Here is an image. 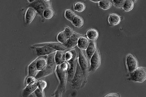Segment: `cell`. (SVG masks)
I'll use <instances>...</instances> for the list:
<instances>
[{"mask_svg":"<svg viewBox=\"0 0 146 97\" xmlns=\"http://www.w3.org/2000/svg\"><path fill=\"white\" fill-rule=\"evenodd\" d=\"M125 0H113V3L118 7H122Z\"/></svg>","mask_w":146,"mask_h":97,"instance_id":"f546056e","label":"cell"},{"mask_svg":"<svg viewBox=\"0 0 146 97\" xmlns=\"http://www.w3.org/2000/svg\"><path fill=\"white\" fill-rule=\"evenodd\" d=\"M68 39V38L66 36L64 31L60 32L58 34L57 37L58 41L59 42V43L62 44H63L65 43Z\"/></svg>","mask_w":146,"mask_h":97,"instance_id":"484cf974","label":"cell"},{"mask_svg":"<svg viewBox=\"0 0 146 97\" xmlns=\"http://www.w3.org/2000/svg\"><path fill=\"white\" fill-rule=\"evenodd\" d=\"M72 22L74 26L77 28L82 27L84 24V21L83 18L79 16H76Z\"/></svg>","mask_w":146,"mask_h":97,"instance_id":"7402d4cb","label":"cell"},{"mask_svg":"<svg viewBox=\"0 0 146 97\" xmlns=\"http://www.w3.org/2000/svg\"><path fill=\"white\" fill-rule=\"evenodd\" d=\"M79 61L80 66L84 75H86L88 67V63L87 59L81 50L79 51Z\"/></svg>","mask_w":146,"mask_h":97,"instance_id":"7c38bea8","label":"cell"},{"mask_svg":"<svg viewBox=\"0 0 146 97\" xmlns=\"http://www.w3.org/2000/svg\"><path fill=\"white\" fill-rule=\"evenodd\" d=\"M54 15L53 10L50 8H48L44 11L43 16L46 19H50L53 17Z\"/></svg>","mask_w":146,"mask_h":97,"instance_id":"d4e9b609","label":"cell"},{"mask_svg":"<svg viewBox=\"0 0 146 97\" xmlns=\"http://www.w3.org/2000/svg\"><path fill=\"white\" fill-rule=\"evenodd\" d=\"M38 57L34 60L28 66V76H33L36 77L39 71L36 68V62Z\"/></svg>","mask_w":146,"mask_h":97,"instance_id":"2e32d148","label":"cell"},{"mask_svg":"<svg viewBox=\"0 0 146 97\" xmlns=\"http://www.w3.org/2000/svg\"><path fill=\"white\" fill-rule=\"evenodd\" d=\"M126 62L128 71L129 72H133L138 67V63L137 59L131 54L127 55Z\"/></svg>","mask_w":146,"mask_h":97,"instance_id":"8992f818","label":"cell"},{"mask_svg":"<svg viewBox=\"0 0 146 97\" xmlns=\"http://www.w3.org/2000/svg\"><path fill=\"white\" fill-rule=\"evenodd\" d=\"M30 7L33 8L36 11L43 16L44 10L48 8H50L49 4L48 2H45L43 0H36L30 5Z\"/></svg>","mask_w":146,"mask_h":97,"instance_id":"5b68a950","label":"cell"},{"mask_svg":"<svg viewBox=\"0 0 146 97\" xmlns=\"http://www.w3.org/2000/svg\"><path fill=\"white\" fill-rule=\"evenodd\" d=\"M121 21V17L116 13H113L110 15L108 21L111 25L116 26L120 24Z\"/></svg>","mask_w":146,"mask_h":97,"instance_id":"e0dca14e","label":"cell"},{"mask_svg":"<svg viewBox=\"0 0 146 97\" xmlns=\"http://www.w3.org/2000/svg\"><path fill=\"white\" fill-rule=\"evenodd\" d=\"M84 1H88V0H84Z\"/></svg>","mask_w":146,"mask_h":97,"instance_id":"74e56055","label":"cell"},{"mask_svg":"<svg viewBox=\"0 0 146 97\" xmlns=\"http://www.w3.org/2000/svg\"><path fill=\"white\" fill-rule=\"evenodd\" d=\"M132 81L139 83H142L146 80V68L141 67L137 68L131 74Z\"/></svg>","mask_w":146,"mask_h":97,"instance_id":"3957f363","label":"cell"},{"mask_svg":"<svg viewBox=\"0 0 146 97\" xmlns=\"http://www.w3.org/2000/svg\"><path fill=\"white\" fill-rule=\"evenodd\" d=\"M99 33L97 30L91 29L89 30L86 33V36L88 38L91 40L95 41L98 38Z\"/></svg>","mask_w":146,"mask_h":97,"instance_id":"ffe728a7","label":"cell"},{"mask_svg":"<svg viewBox=\"0 0 146 97\" xmlns=\"http://www.w3.org/2000/svg\"><path fill=\"white\" fill-rule=\"evenodd\" d=\"M55 53L56 52L48 55L47 58L48 64L46 67L43 71H38L35 77L36 79L48 76L53 73L56 65L55 60Z\"/></svg>","mask_w":146,"mask_h":97,"instance_id":"7a4b0ae2","label":"cell"},{"mask_svg":"<svg viewBox=\"0 0 146 97\" xmlns=\"http://www.w3.org/2000/svg\"><path fill=\"white\" fill-rule=\"evenodd\" d=\"M36 1V0H28V2L30 3H32L35 2Z\"/></svg>","mask_w":146,"mask_h":97,"instance_id":"e575fe53","label":"cell"},{"mask_svg":"<svg viewBox=\"0 0 146 97\" xmlns=\"http://www.w3.org/2000/svg\"><path fill=\"white\" fill-rule=\"evenodd\" d=\"M96 48V43L94 41H90L88 46L86 49V53L89 58L91 59L92 56L95 52Z\"/></svg>","mask_w":146,"mask_h":97,"instance_id":"d6986e66","label":"cell"},{"mask_svg":"<svg viewBox=\"0 0 146 97\" xmlns=\"http://www.w3.org/2000/svg\"><path fill=\"white\" fill-rule=\"evenodd\" d=\"M34 94L36 97H44V90L41 89L38 87L35 90Z\"/></svg>","mask_w":146,"mask_h":97,"instance_id":"f1b7e54d","label":"cell"},{"mask_svg":"<svg viewBox=\"0 0 146 97\" xmlns=\"http://www.w3.org/2000/svg\"><path fill=\"white\" fill-rule=\"evenodd\" d=\"M86 8V5L83 2H78L74 5V10L78 13H81L84 11Z\"/></svg>","mask_w":146,"mask_h":97,"instance_id":"cb8c5ba5","label":"cell"},{"mask_svg":"<svg viewBox=\"0 0 146 97\" xmlns=\"http://www.w3.org/2000/svg\"><path fill=\"white\" fill-rule=\"evenodd\" d=\"M55 60L56 65H59L65 62V53L64 52L57 51L55 54Z\"/></svg>","mask_w":146,"mask_h":97,"instance_id":"5bb4252c","label":"cell"},{"mask_svg":"<svg viewBox=\"0 0 146 97\" xmlns=\"http://www.w3.org/2000/svg\"><path fill=\"white\" fill-rule=\"evenodd\" d=\"M80 35L76 33H74L71 37L68 39L65 43L63 44L67 49H71L74 48L78 44V40L81 37Z\"/></svg>","mask_w":146,"mask_h":97,"instance_id":"9c48e42d","label":"cell"},{"mask_svg":"<svg viewBox=\"0 0 146 97\" xmlns=\"http://www.w3.org/2000/svg\"><path fill=\"white\" fill-rule=\"evenodd\" d=\"M64 31L68 38L71 37L73 33H74L72 30L69 26L66 27Z\"/></svg>","mask_w":146,"mask_h":97,"instance_id":"4dcf8cb0","label":"cell"},{"mask_svg":"<svg viewBox=\"0 0 146 97\" xmlns=\"http://www.w3.org/2000/svg\"><path fill=\"white\" fill-rule=\"evenodd\" d=\"M76 16V15L74 12L70 9H67L65 13V17L66 18L71 22Z\"/></svg>","mask_w":146,"mask_h":97,"instance_id":"4316f807","label":"cell"},{"mask_svg":"<svg viewBox=\"0 0 146 97\" xmlns=\"http://www.w3.org/2000/svg\"><path fill=\"white\" fill-rule=\"evenodd\" d=\"M98 6L103 10H107L111 7L112 3L111 0H102L98 2Z\"/></svg>","mask_w":146,"mask_h":97,"instance_id":"44dd1931","label":"cell"},{"mask_svg":"<svg viewBox=\"0 0 146 97\" xmlns=\"http://www.w3.org/2000/svg\"><path fill=\"white\" fill-rule=\"evenodd\" d=\"M38 80H36L27 85L23 91L22 95L24 97H27L34 92L35 90L38 87Z\"/></svg>","mask_w":146,"mask_h":97,"instance_id":"8fae6325","label":"cell"},{"mask_svg":"<svg viewBox=\"0 0 146 97\" xmlns=\"http://www.w3.org/2000/svg\"><path fill=\"white\" fill-rule=\"evenodd\" d=\"M106 97H119L118 94L115 93H112L106 95Z\"/></svg>","mask_w":146,"mask_h":97,"instance_id":"d6a6232c","label":"cell"},{"mask_svg":"<svg viewBox=\"0 0 146 97\" xmlns=\"http://www.w3.org/2000/svg\"><path fill=\"white\" fill-rule=\"evenodd\" d=\"M43 1H45V2H49L50 1H51V0H43Z\"/></svg>","mask_w":146,"mask_h":97,"instance_id":"d590c367","label":"cell"},{"mask_svg":"<svg viewBox=\"0 0 146 97\" xmlns=\"http://www.w3.org/2000/svg\"><path fill=\"white\" fill-rule=\"evenodd\" d=\"M38 88L44 90L48 86L47 82L44 80L38 81Z\"/></svg>","mask_w":146,"mask_h":97,"instance_id":"83f0119b","label":"cell"},{"mask_svg":"<svg viewBox=\"0 0 146 97\" xmlns=\"http://www.w3.org/2000/svg\"><path fill=\"white\" fill-rule=\"evenodd\" d=\"M37 80L36 79V77L33 76H28L26 81V83L27 85H28L34 81Z\"/></svg>","mask_w":146,"mask_h":97,"instance_id":"1f68e13d","label":"cell"},{"mask_svg":"<svg viewBox=\"0 0 146 97\" xmlns=\"http://www.w3.org/2000/svg\"><path fill=\"white\" fill-rule=\"evenodd\" d=\"M90 42L88 39L86 37L81 36L78 40L77 46L80 49H86L88 46Z\"/></svg>","mask_w":146,"mask_h":97,"instance_id":"ac0fdd59","label":"cell"},{"mask_svg":"<svg viewBox=\"0 0 146 97\" xmlns=\"http://www.w3.org/2000/svg\"><path fill=\"white\" fill-rule=\"evenodd\" d=\"M69 67V64L67 61L56 66V72L60 83L55 92L56 96L59 97L62 96L63 91L65 89L68 80V70Z\"/></svg>","mask_w":146,"mask_h":97,"instance_id":"6da1fadb","label":"cell"},{"mask_svg":"<svg viewBox=\"0 0 146 97\" xmlns=\"http://www.w3.org/2000/svg\"><path fill=\"white\" fill-rule=\"evenodd\" d=\"M36 51V54L39 56H45L56 52V50L47 46L33 47Z\"/></svg>","mask_w":146,"mask_h":97,"instance_id":"52a82bcc","label":"cell"},{"mask_svg":"<svg viewBox=\"0 0 146 97\" xmlns=\"http://www.w3.org/2000/svg\"><path fill=\"white\" fill-rule=\"evenodd\" d=\"M45 56H39L36 62V66L38 71H43L46 68L48 64L47 57Z\"/></svg>","mask_w":146,"mask_h":97,"instance_id":"9a60e30c","label":"cell"},{"mask_svg":"<svg viewBox=\"0 0 146 97\" xmlns=\"http://www.w3.org/2000/svg\"><path fill=\"white\" fill-rule=\"evenodd\" d=\"M101 63V57L97 49L90 59V71H95L99 67Z\"/></svg>","mask_w":146,"mask_h":97,"instance_id":"30bf717a","label":"cell"},{"mask_svg":"<svg viewBox=\"0 0 146 97\" xmlns=\"http://www.w3.org/2000/svg\"><path fill=\"white\" fill-rule=\"evenodd\" d=\"M36 11L33 8L29 7L25 13L26 22L27 24H30L36 16Z\"/></svg>","mask_w":146,"mask_h":97,"instance_id":"4fadbf2b","label":"cell"},{"mask_svg":"<svg viewBox=\"0 0 146 97\" xmlns=\"http://www.w3.org/2000/svg\"><path fill=\"white\" fill-rule=\"evenodd\" d=\"M132 1H133V2H134L135 1H136V0H132Z\"/></svg>","mask_w":146,"mask_h":97,"instance_id":"8d00e7d4","label":"cell"},{"mask_svg":"<svg viewBox=\"0 0 146 97\" xmlns=\"http://www.w3.org/2000/svg\"><path fill=\"white\" fill-rule=\"evenodd\" d=\"M90 1H92V2H94V3H98L102 0H90Z\"/></svg>","mask_w":146,"mask_h":97,"instance_id":"836d02e7","label":"cell"},{"mask_svg":"<svg viewBox=\"0 0 146 97\" xmlns=\"http://www.w3.org/2000/svg\"><path fill=\"white\" fill-rule=\"evenodd\" d=\"M83 75L84 74L80 66L79 63L77 62L75 75L71 81L73 87H80L82 82Z\"/></svg>","mask_w":146,"mask_h":97,"instance_id":"277c9868","label":"cell"},{"mask_svg":"<svg viewBox=\"0 0 146 97\" xmlns=\"http://www.w3.org/2000/svg\"><path fill=\"white\" fill-rule=\"evenodd\" d=\"M134 7V2L132 0H125L122 7L124 11L126 12H129L133 9Z\"/></svg>","mask_w":146,"mask_h":97,"instance_id":"603a6c76","label":"cell"},{"mask_svg":"<svg viewBox=\"0 0 146 97\" xmlns=\"http://www.w3.org/2000/svg\"><path fill=\"white\" fill-rule=\"evenodd\" d=\"M43 46H47L53 48L56 51H62L64 52L68 49L66 48L63 44H60V43L56 42H48L35 44L32 46V47H40Z\"/></svg>","mask_w":146,"mask_h":97,"instance_id":"ba28073f","label":"cell"}]
</instances>
